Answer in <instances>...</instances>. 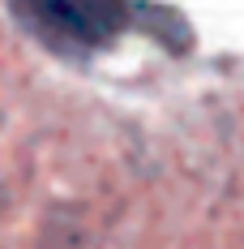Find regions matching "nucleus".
<instances>
[{
    "instance_id": "1",
    "label": "nucleus",
    "mask_w": 244,
    "mask_h": 249,
    "mask_svg": "<svg viewBox=\"0 0 244 249\" xmlns=\"http://www.w3.org/2000/svg\"><path fill=\"white\" fill-rule=\"evenodd\" d=\"M17 22L60 52H95L129 22L124 0H9Z\"/></svg>"
}]
</instances>
